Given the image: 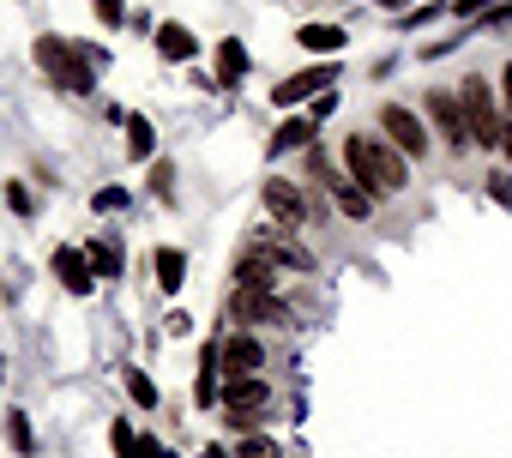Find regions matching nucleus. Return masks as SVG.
<instances>
[{"label": "nucleus", "instance_id": "20", "mask_svg": "<svg viewBox=\"0 0 512 458\" xmlns=\"http://www.w3.org/2000/svg\"><path fill=\"white\" fill-rule=\"evenodd\" d=\"M7 440H13V452H19V458H31V452H37V428H31V416H25V410H13V416H7Z\"/></svg>", "mask_w": 512, "mask_h": 458}, {"label": "nucleus", "instance_id": "37", "mask_svg": "<svg viewBox=\"0 0 512 458\" xmlns=\"http://www.w3.org/2000/svg\"><path fill=\"white\" fill-rule=\"evenodd\" d=\"M205 458H223V446H211V452H205Z\"/></svg>", "mask_w": 512, "mask_h": 458}, {"label": "nucleus", "instance_id": "28", "mask_svg": "<svg viewBox=\"0 0 512 458\" xmlns=\"http://www.w3.org/2000/svg\"><path fill=\"white\" fill-rule=\"evenodd\" d=\"M91 13H97V19H103L109 31H115V25L127 19V7H121V0H91Z\"/></svg>", "mask_w": 512, "mask_h": 458}, {"label": "nucleus", "instance_id": "14", "mask_svg": "<svg viewBox=\"0 0 512 458\" xmlns=\"http://www.w3.org/2000/svg\"><path fill=\"white\" fill-rule=\"evenodd\" d=\"M278 284V260L272 254H241L235 260V290H272Z\"/></svg>", "mask_w": 512, "mask_h": 458}, {"label": "nucleus", "instance_id": "11", "mask_svg": "<svg viewBox=\"0 0 512 458\" xmlns=\"http://www.w3.org/2000/svg\"><path fill=\"white\" fill-rule=\"evenodd\" d=\"M217 356H223V374H229V380H235V374H260V368H266L260 338H247V332H235L229 344H217Z\"/></svg>", "mask_w": 512, "mask_h": 458}, {"label": "nucleus", "instance_id": "8", "mask_svg": "<svg viewBox=\"0 0 512 458\" xmlns=\"http://www.w3.org/2000/svg\"><path fill=\"white\" fill-rule=\"evenodd\" d=\"M428 121H434V133H440L452 151H464V145H470V127H464V103H458L452 91H428Z\"/></svg>", "mask_w": 512, "mask_h": 458}, {"label": "nucleus", "instance_id": "7", "mask_svg": "<svg viewBox=\"0 0 512 458\" xmlns=\"http://www.w3.org/2000/svg\"><path fill=\"white\" fill-rule=\"evenodd\" d=\"M314 175H320V181L332 187V199H338V211H344V217H356V223H362V217H368V211L380 205V199H374V193H362V187H356L350 175H338V169L326 163V151H314Z\"/></svg>", "mask_w": 512, "mask_h": 458}, {"label": "nucleus", "instance_id": "22", "mask_svg": "<svg viewBox=\"0 0 512 458\" xmlns=\"http://www.w3.org/2000/svg\"><path fill=\"white\" fill-rule=\"evenodd\" d=\"M151 193H157L163 205L175 199V163H169V157H157V163H151Z\"/></svg>", "mask_w": 512, "mask_h": 458}, {"label": "nucleus", "instance_id": "26", "mask_svg": "<svg viewBox=\"0 0 512 458\" xmlns=\"http://www.w3.org/2000/svg\"><path fill=\"white\" fill-rule=\"evenodd\" d=\"M488 7H500V0H452V13H458L464 25H476V19H482Z\"/></svg>", "mask_w": 512, "mask_h": 458}, {"label": "nucleus", "instance_id": "18", "mask_svg": "<svg viewBox=\"0 0 512 458\" xmlns=\"http://www.w3.org/2000/svg\"><path fill=\"white\" fill-rule=\"evenodd\" d=\"M151 151H157V133H151V121H145V115H127V157H133V163H145Z\"/></svg>", "mask_w": 512, "mask_h": 458}, {"label": "nucleus", "instance_id": "19", "mask_svg": "<svg viewBox=\"0 0 512 458\" xmlns=\"http://www.w3.org/2000/svg\"><path fill=\"white\" fill-rule=\"evenodd\" d=\"M217 73H223V85H235V79L247 73V49H241L235 37H223V49H217Z\"/></svg>", "mask_w": 512, "mask_h": 458}, {"label": "nucleus", "instance_id": "9", "mask_svg": "<svg viewBox=\"0 0 512 458\" xmlns=\"http://www.w3.org/2000/svg\"><path fill=\"white\" fill-rule=\"evenodd\" d=\"M320 85H338V67H332V61H326V67H308V73H296V79H284V85H272V103H278V109H296V103L320 97Z\"/></svg>", "mask_w": 512, "mask_h": 458}, {"label": "nucleus", "instance_id": "13", "mask_svg": "<svg viewBox=\"0 0 512 458\" xmlns=\"http://www.w3.org/2000/svg\"><path fill=\"white\" fill-rule=\"evenodd\" d=\"M260 254H272V260H284V266H296V272H308L314 266V254L290 236V229L278 223V229H266V236H260Z\"/></svg>", "mask_w": 512, "mask_h": 458}, {"label": "nucleus", "instance_id": "17", "mask_svg": "<svg viewBox=\"0 0 512 458\" xmlns=\"http://www.w3.org/2000/svg\"><path fill=\"white\" fill-rule=\"evenodd\" d=\"M157 284H163L169 296L187 284V254H181V248H157Z\"/></svg>", "mask_w": 512, "mask_h": 458}, {"label": "nucleus", "instance_id": "33", "mask_svg": "<svg viewBox=\"0 0 512 458\" xmlns=\"http://www.w3.org/2000/svg\"><path fill=\"white\" fill-rule=\"evenodd\" d=\"M500 103H506V121H512V61L500 67Z\"/></svg>", "mask_w": 512, "mask_h": 458}, {"label": "nucleus", "instance_id": "23", "mask_svg": "<svg viewBox=\"0 0 512 458\" xmlns=\"http://www.w3.org/2000/svg\"><path fill=\"white\" fill-rule=\"evenodd\" d=\"M121 380H127V398H133V404H139V410H151V404H157V386H151V380H145V374H139V368H127V374H121Z\"/></svg>", "mask_w": 512, "mask_h": 458}, {"label": "nucleus", "instance_id": "35", "mask_svg": "<svg viewBox=\"0 0 512 458\" xmlns=\"http://www.w3.org/2000/svg\"><path fill=\"white\" fill-rule=\"evenodd\" d=\"M500 157H512V121H506V133H500Z\"/></svg>", "mask_w": 512, "mask_h": 458}, {"label": "nucleus", "instance_id": "3", "mask_svg": "<svg viewBox=\"0 0 512 458\" xmlns=\"http://www.w3.org/2000/svg\"><path fill=\"white\" fill-rule=\"evenodd\" d=\"M458 103H464V127H470V145H488V151H500L506 115L494 109V91H488V79H464Z\"/></svg>", "mask_w": 512, "mask_h": 458}, {"label": "nucleus", "instance_id": "12", "mask_svg": "<svg viewBox=\"0 0 512 458\" xmlns=\"http://www.w3.org/2000/svg\"><path fill=\"white\" fill-rule=\"evenodd\" d=\"M266 211H272L284 229H302V223H308V199H302L290 181H266Z\"/></svg>", "mask_w": 512, "mask_h": 458}, {"label": "nucleus", "instance_id": "4", "mask_svg": "<svg viewBox=\"0 0 512 458\" xmlns=\"http://www.w3.org/2000/svg\"><path fill=\"white\" fill-rule=\"evenodd\" d=\"M37 67L61 85V91H91V61L73 49V43H61V37H37Z\"/></svg>", "mask_w": 512, "mask_h": 458}, {"label": "nucleus", "instance_id": "32", "mask_svg": "<svg viewBox=\"0 0 512 458\" xmlns=\"http://www.w3.org/2000/svg\"><path fill=\"white\" fill-rule=\"evenodd\" d=\"M7 205H13V211H19V217H25V211H31V193H25V181H7Z\"/></svg>", "mask_w": 512, "mask_h": 458}, {"label": "nucleus", "instance_id": "1", "mask_svg": "<svg viewBox=\"0 0 512 458\" xmlns=\"http://www.w3.org/2000/svg\"><path fill=\"white\" fill-rule=\"evenodd\" d=\"M344 175H350L362 193H374V199H392V193L410 187L404 151L386 145V139H368V133H350V139H344Z\"/></svg>", "mask_w": 512, "mask_h": 458}, {"label": "nucleus", "instance_id": "24", "mask_svg": "<svg viewBox=\"0 0 512 458\" xmlns=\"http://www.w3.org/2000/svg\"><path fill=\"white\" fill-rule=\"evenodd\" d=\"M91 260H97V278H121V254L109 242H91Z\"/></svg>", "mask_w": 512, "mask_h": 458}, {"label": "nucleus", "instance_id": "36", "mask_svg": "<svg viewBox=\"0 0 512 458\" xmlns=\"http://www.w3.org/2000/svg\"><path fill=\"white\" fill-rule=\"evenodd\" d=\"M380 7H410V0H380Z\"/></svg>", "mask_w": 512, "mask_h": 458}, {"label": "nucleus", "instance_id": "34", "mask_svg": "<svg viewBox=\"0 0 512 458\" xmlns=\"http://www.w3.org/2000/svg\"><path fill=\"white\" fill-rule=\"evenodd\" d=\"M332 109H338V91H320V97H314V121H320V115H332Z\"/></svg>", "mask_w": 512, "mask_h": 458}, {"label": "nucleus", "instance_id": "25", "mask_svg": "<svg viewBox=\"0 0 512 458\" xmlns=\"http://www.w3.org/2000/svg\"><path fill=\"white\" fill-rule=\"evenodd\" d=\"M506 25H512V0H500V7H488L476 19V31H506Z\"/></svg>", "mask_w": 512, "mask_h": 458}, {"label": "nucleus", "instance_id": "29", "mask_svg": "<svg viewBox=\"0 0 512 458\" xmlns=\"http://www.w3.org/2000/svg\"><path fill=\"white\" fill-rule=\"evenodd\" d=\"M241 458H278V440H266V434H247Z\"/></svg>", "mask_w": 512, "mask_h": 458}, {"label": "nucleus", "instance_id": "5", "mask_svg": "<svg viewBox=\"0 0 512 458\" xmlns=\"http://www.w3.org/2000/svg\"><path fill=\"white\" fill-rule=\"evenodd\" d=\"M380 133H386V145H398L404 157H428V121H422L416 109L386 103V109H380Z\"/></svg>", "mask_w": 512, "mask_h": 458}, {"label": "nucleus", "instance_id": "16", "mask_svg": "<svg viewBox=\"0 0 512 458\" xmlns=\"http://www.w3.org/2000/svg\"><path fill=\"white\" fill-rule=\"evenodd\" d=\"M296 43L314 49V55H338V49H344V31H338V25H302Z\"/></svg>", "mask_w": 512, "mask_h": 458}, {"label": "nucleus", "instance_id": "6", "mask_svg": "<svg viewBox=\"0 0 512 458\" xmlns=\"http://www.w3.org/2000/svg\"><path fill=\"white\" fill-rule=\"evenodd\" d=\"M229 314L241 326H290V308L278 302V290H229Z\"/></svg>", "mask_w": 512, "mask_h": 458}, {"label": "nucleus", "instance_id": "15", "mask_svg": "<svg viewBox=\"0 0 512 458\" xmlns=\"http://www.w3.org/2000/svg\"><path fill=\"white\" fill-rule=\"evenodd\" d=\"M157 55H163V61H193L199 43H193L187 25H157Z\"/></svg>", "mask_w": 512, "mask_h": 458}, {"label": "nucleus", "instance_id": "10", "mask_svg": "<svg viewBox=\"0 0 512 458\" xmlns=\"http://www.w3.org/2000/svg\"><path fill=\"white\" fill-rule=\"evenodd\" d=\"M55 278H61V290H73V296H91L97 290V272H91V254H79V248H55Z\"/></svg>", "mask_w": 512, "mask_h": 458}, {"label": "nucleus", "instance_id": "30", "mask_svg": "<svg viewBox=\"0 0 512 458\" xmlns=\"http://www.w3.org/2000/svg\"><path fill=\"white\" fill-rule=\"evenodd\" d=\"M91 205H97V211H121V205H127V187H103Z\"/></svg>", "mask_w": 512, "mask_h": 458}, {"label": "nucleus", "instance_id": "2", "mask_svg": "<svg viewBox=\"0 0 512 458\" xmlns=\"http://www.w3.org/2000/svg\"><path fill=\"white\" fill-rule=\"evenodd\" d=\"M223 416H229V428H241V434H260V422H266V410H272V386L260 380V374H235V380H223Z\"/></svg>", "mask_w": 512, "mask_h": 458}, {"label": "nucleus", "instance_id": "21", "mask_svg": "<svg viewBox=\"0 0 512 458\" xmlns=\"http://www.w3.org/2000/svg\"><path fill=\"white\" fill-rule=\"evenodd\" d=\"M308 133H314V121H302V115H296V121H284V127H278L272 151H296V145H308Z\"/></svg>", "mask_w": 512, "mask_h": 458}, {"label": "nucleus", "instance_id": "31", "mask_svg": "<svg viewBox=\"0 0 512 458\" xmlns=\"http://www.w3.org/2000/svg\"><path fill=\"white\" fill-rule=\"evenodd\" d=\"M133 440H139V434H133V428H127V422H115V428H109V446H115V452H121V458H127V452H133Z\"/></svg>", "mask_w": 512, "mask_h": 458}, {"label": "nucleus", "instance_id": "27", "mask_svg": "<svg viewBox=\"0 0 512 458\" xmlns=\"http://www.w3.org/2000/svg\"><path fill=\"white\" fill-rule=\"evenodd\" d=\"M488 199H494V205H512V175H506V169L488 175Z\"/></svg>", "mask_w": 512, "mask_h": 458}]
</instances>
